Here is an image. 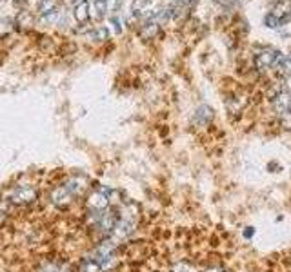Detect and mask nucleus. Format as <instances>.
<instances>
[{
    "instance_id": "1",
    "label": "nucleus",
    "mask_w": 291,
    "mask_h": 272,
    "mask_svg": "<svg viewBox=\"0 0 291 272\" xmlns=\"http://www.w3.org/2000/svg\"><path fill=\"white\" fill-rule=\"evenodd\" d=\"M282 58H284V54L280 53L278 49L262 48V51L255 53V66L256 69H260V71L270 69V68H278Z\"/></svg>"
},
{
    "instance_id": "2",
    "label": "nucleus",
    "mask_w": 291,
    "mask_h": 272,
    "mask_svg": "<svg viewBox=\"0 0 291 272\" xmlns=\"http://www.w3.org/2000/svg\"><path fill=\"white\" fill-rule=\"evenodd\" d=\"M38 198V190L31 185H18L15 187L11 196H9V202L15 205H31L36 202Z\"/></svg>"
},
{
    "instance_id": "3",
    "label": "nucleus",
    "mask_w": 291,
    "mask_h": 272,
    "mask_svg": "<svg viewBox=\"0 0 291 272\" xmlns=\"http://www.w3.org/2000/svg\"><path fill=\"white\" fill-rule=\"evenodd\" d=\"M109 205V190L106 189H98V190H93L88 198V207H90V211H106V207Z\"/></svg>"
},
{
    "instance_id": "4",
    "label": "nucleus",
    "mask_w": 291,
    "mask_h": 272,
    "mask_svg": "<svg viewBox=\"0 0 291 272\" xmlns=\"http://www.w3.org/2000/svg\"><path fill=\"white\" fill-rule=\"evenodd\" d=\"M49 200H51V204L55 205L56 209H66V207H70L71 202H73V196H71V192L64 185H58L55 189L51 190V194H49Z\"/></svg>"
},
{
    "instance_id": "5",
    "label": "nucleus",
    "mask_w": 291,
    "mask_h": 272,
    "mask_svg": "<svg viewBox=\"0 0 291 272\" xmlns=\"http://www.w3.org/2000/svg\"><path fill=\"white\" fill-rule=\"evenodd\" d=\"M88 184H90V180L86 176H82V174H75V176H70L66 182H64V187L70 190L71 192V196L73 198H76V196H80L84 190L88 189Z\"/></svg>"
},
{
    "instance_id": "6",
    "label": "nucleus",
    "mask_w": 291,
    "mask_h": 272,
    "mask_svg": "<svg viewBox=\"0 0 291 272\" xmlns=\"http://www.w3.org/2000/svg\"><path fill=\"white\" fill-rule=\"evenodd\" d=\"M213 116H215V113H213V109L209 107V105H200V107L195 111L193 122L197 125H208L213 120Z\"/></svg>"
},
{
    "instance_id": "7",
    "label": "nucleus",
    "mask_w": 291,
    "mask_h": 272,
    "mask_svg": "<svg viewBox=\"0 0 291 272\" xmlns=\"http://www.w3.org/2000/svg\"><path fill=\"white\" fill-rule=\"evenodd\" d=\"M275 111H277L278 115H282L286 111H291V93L282 91V93L275 98Z\"/></svg>"
},
{
    "instance_id": "8",
    "label": "nucleus",
    "mask_w": 291,
    "mask_h": 272,
    "mask_svg": "<svg viewBox=\"0 0 291 272\" xmlns=\"http://www.w3.org/2000/svg\"><path fill=\"white\" fill-rule=\"evenodd\" d=\"M75 18L80 22V24H86V22L90 20V4H88L86 0H82V2L75 7Z\"/></svg>"
},
{
    "instance_id": "9",
    "label": "nucleus",
    "mask_w": 291,
    "mask_h": 272,
    "mask_svg": "<svg viewBox=\"0 0 291 272\" xmlns=\"http://www.w3.org/2000/svg\"><path fill=\"white\" fill-rule=\"evenodd\" d=\"M157 33H159V24L153 20H149L142 29H140V36H142L144 40H151V38H155V34Z\"/></svg>"
},
{
    "instance_id": "10",
    "label": "nucleus",
    "mask_w": 291,
    "mask_h": 272,
    "mask_svg": "<svg viewBox=\"0 0 291 272\" xmlns=\"http://www.w3.org/2000/svg\"><path fill=\"white\" fill-rule=\"evenodd\" d=\"M78 272H104L102 271V267L98 265L95 259H84L82 263H80V267H78Z\"/></svg>"
},
{
    "instance_id": "11",
    "label": "nucleus",
    "mask_w": 291,
    "mask_h": 272,
    "mask_svg": "<svg viewBox=\"0 0 291 272\" xmlns=\"http://www.w3.org/2000/svg\"><path fill=\"white\" fill-rule=\"evenodd\" d=\"M277 31L282 38H291V17H288V18H284V20H280Z\"/></svg>"
},
{
    "instance_id": "12",
    "label": "nucleus",
    "mask_w": 291,
    "mask_h": 272,
    "mask_svg": "<svg viewBox=\"0 0 291 272\" xmlns=\"http://www.w3.org/2000/svg\"><path fill=\"white\" fill-rule=\"evenodd\" d=\"M36 272H64V267L56 261H44Z\"/></svg>"
},
{
    "instance_id": "13",
    "label": "nucleus",
    "mask_w": 291,
    "mask_h": 272,
    "mask_svg": "<svg viewBox=\"0 0 291 272\" xmlns=\"http://www.w3.org/2000/svg\"><path fill=\"white\" fill-rule=\"evenodd\" d=\"M262 22H264V26L268 27V29H277L278 24H280V20H278L277 15L273 13V11H268V13L264 15Z\"/></svg>"
},
{
    "instance_id": "14",
    "label": "nucleus",
    "mask_w": 291,
    "mask_h": 272,
    "mask_svg": "<svg viewBox=\"0 0 291 272\" xmlns=\"http://www.w3.org/2000/svg\"><path fill=\"white\" fill-rule=\"evenodd\" d=\"M56 7V0H40L38 2V13H49V11H55Z\"/></svg>"
},
{
    "instance_id": "15",
    "label": "nucleus",
    "mask_w": 291,
    "mask_h": 272,
    "mask_svg": "<svg viewBox=\"0 0 291 272\" xmlns=\"http://www.w3.org/2000/svg\"><path fill=\"white\" fill-rule=\"evenodd\" d=\"M35 24V18H33V15L28 13V11H22L20 15H18V26L22 27H31Z\"/></svg>"
},
{
    "instance_id": "16",
    "label": "nucleus",
    "mask_w": 291,
    "mask_h": 272,
    "mask_svg": "<svg viewBox=\"0 0 291 272\" xmlns=\"http://www.w3.org/2000/svg\"><path fill=\"white\" fill-rule=\"evenodd\" d=\"M106 11H108V4H106V0H95V17H97V20L104 18Z\"/></svg>"
},
{
    "instance_id": "17",
    "label": "nucleus",
    "mask_w": 291,
    "mask_h": 272,
    "mask_svg": "<svg viewBox=\"0 0 291 272\" xmlns=\"http://www.w3.org/2000/svg\"><path fill=\"white\" fill-rule=\"evenodd\" d=\"M11 31H13V22L9 20V18L0 20V38H6Z\"/></svg>"
},
{
    "instance_id": "18",
    "label": "nucleus",
    "mask_w": 291,
    "mask_h": 272,
    "mask_svg": "<svg viewBox=\"0 0 291 272\" xmlns=\"http://www.w3.org/2000/svg\"><path fill=\"white\" fill-rule=\"evenodd\" d=\"M108 34H109V31H108L106 27H97V29L91 33V38L95 42H104L108 40Z\"/></svg>"
},
{
    "instance_id": "19",
    "label": "nucleus",
    "mask_w": 291,
    "mask_h": 272,
    "mask_svg": "<svg viewBox=\"0 0 291 272\" xmlns=\"http://www.w3.org/2000/svg\"><path fill=\"white\" fill-rule=\"evenodd\" d=\"M173 272H197L195 271L193 265H189V263H186V261H181V263H177V265H173V269H171Z\"/></svg>"
},
{
    "instance_id": "20",
    "label": "nucleus",
    "mask_w": 291,
    "mask_h": 272,
    "mask_svg": "<svg viewBox=\"0 0 291 272\" xmlns=\"http://www.w3.org/2000/svg\"><path fill=\"white\" fill-rule=\"evenodd\" d=\"M278 69L284 71V73H288V76H290L291 75V56H284L282 62H280V66H278Z\"/></svg>"
},
{
    "instance_id": "21",
    "label": "nucleus",
    "mask_w": 291,
    "mask_h": 272,
    "mask_svg": "<svg viewBox=\"0 0 291 272\" xmlns=\"http://www.w3.org/2000/svg\"><path fill=\"white\" fill-rule=\"evenodd\" d=\"M280 123L284 129H291V111H286L280 115Z\"/></svg>"
},
{
    "instance_id": "22",
    "label": "nucleus",
    "mask_w": 291,
    "mask_h": 272,
    "mask_svg": "<svg viewBox=\"0 0 291 272\" xmlns=\"http://www.w3.org/2000/svg\"><path fill=\"white\" fill-rule=\"evenodd\" d=\"M147 2L149 0H133V4H131V9L135 11V13H139V9L142 11L146 6H147Z\"/></svg>"
},
{
    "instance_id": "23",
    "label": "nucleus",
    "mask_w": 291,
    "mask_h": 272,
    "mask_svg": "<svg viewBox=\"0 0 291 272\" xmlns=\"http://www.w3.org/2000/svg\"><path fill=\"white\" fill-rule=\"evenodd\" d=\"M40 18L44 22H49V24H51V22H55L56 20V9H55V11H49V13L40 15Z\"/></svg>"
},
{
    "instance_id": "24",
    "label": "nucleus",
    "mask_w": 291,
    "mask_h": 272,
    "mask_svg": "<svg viewBox=\"0 0 291 272\" xmlns=\"http://www.w3.org/2000/svg\"><path fill=\"white\" fill-rule=\"evenodd\" d=\"M7 218V204L6 202H0V223H4Z\"/></svg>"
},
{
    "instance_id": "25",
    "label": "nucleus",
    "mask_w": 291,
    "mask_h": 272,
    "mask_svg": "<svg viewBox=\"0 0 291 272\" xmlns=\"http://www.w3.org/2000/svg\"><path fill=\"white\" fill-rule=\"evenodd\" d=\"M242 236L246 239H251L253 236H255V227H246V229L242 231Z\"/></svg>"
},
{
    "instance_id": "26",
    "label": "nucleus",
    "mask_w": 291,
    "mask_h": 272,
    "mask_svg": "<svg viewBox=\"0 0 291 272\" xmlns=\"http://www.w3.org/2000/svg\"><path fill=\"white\" fill-rule=\"evenodd\" d=\"M111 24H113V27H115V31H117V33H120V31H122V26H120V20H118L117 17H113V18H111Z\"/></svg>"
},
{
    "instance_id": "27",
    "label": "nucleus",
    "mask_w": 291,
    "mask_h": 272,
    "mask_svg": "<svg viewBox=\"0 0 291 272\" xmlns=\"http://www.w3.org/2000/svg\"><path fill=\"white\" fill-rule=\"evenodd\" d=\"M286 87H288V93H291V75L286 78Z\"/></svg>"
},
{
    "instance_id": "28",
    "label": "nucleus",
    "mask_w": 291,
    "mask_h": 272,
    "mask_svg": "<svg viewBox=\"0 0 291 272\" xmlns=\"http://www.w3.org/2000/svg\"><path fill=\"white\" fill-rule=\"evenodd\" d=\"M208 272H222V271H220V269H209Z\"/></svg>"
},
{
    "instance_id": "29",
    "label": "nucleus",
    "mask_w": 291,
    "mask_h": 272,
    "mask_svg": "<svg viewBox=\"0 0 291 272\" xmlns=\"http://www.w3.org/2000/svg\"><path fill=\"white\" fill-rule=\"evenodd\" d=\"M73 2H75L76 6H78V4H80V2H82V0H73Z\"/></svg>"
},
{
    "instance_id": "30",
    "label": "nucleus",
    "mask_w": 291,
    "mask_h": 272,
    "mask_svg": "<svg viewBox=\"0 0 291 272\" xmlns=\"http://www.w3.org/2000/svg\"><path fill=\"white\" fill-rule=\"evenodd\" d=\"M179 2H189V0H179Z\"/></svg>"
}]
</instances>
